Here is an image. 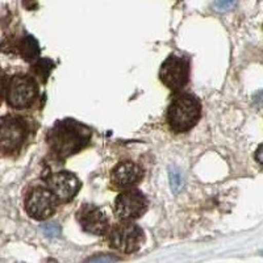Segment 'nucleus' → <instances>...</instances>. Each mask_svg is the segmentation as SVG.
Returning <instances> with one entry per match:
<instances>
[{"label": "nucleus", "instance_id": "18", "mask_svg": "<svg viewBox=\"0 0 263 263\" xmlns=\"http://www.w3.org/2000/svg\"><path fill=\"white\" fill-rule=\"evenodd\" d=\"M4 91V72L0 70V98L3 95Z\"/></svg>", "mask_w": 263, "mask_h": 263}, {"label": "nucleus", "instance_id": "5", "mask_svg": "<svg viewBox=\"0 0 263 263\" xmlns=\"http://www.w3.org/2000/svg\"><path fill=\"white\" fill-rule=\"evenodd\" d=\"M190 67L187 61L177 55H170L161 66L159 78L170 90H180L189 82Z\"/></svg>", "mask_w": 263, "mask_h": 263}, {"label": "nucleus", "instance_id": "14", "mask_svg": "<svg viewBox=\"0 0 263 263\" xmlns=\"http://www.w3.org/2000/svg\"><path fill=\"white\" fill-rule=\"evenodd\" d=\"M170 183H171V189H173L175 192H178L180 189H182V185H183L182 175H180L177 170H173L170 173Z\"/></svg>", "mask_w": 263, "mask_h": 263}, {"label": "nucleus", "instance_id": "11", "mask_svg": "<svg viewBox=\"0 0 263 263\" xmlns=\"http://www.w3.org/2000/svg\"><path fill=\"white\" fill-rule=\"evenodd\" d=\"M142 178V168L135 162H121L112 170V183L120 189H126L136 184Z\"/></svg>", "mask_w": 263, "mask_h": 263}, {"label": "nucleus", "instance_id": "13", "mask_svg": "<svg viewBox=\"0 0 263 263\" xmlns=\"http://www.w3.org/2000/svg\"><path fill=\"white\" fill-rule=\"evenodd\" d=\"M237 0H215L213 7L218 12H227L229 9L234 8Z\"/></svg>", "mask_w": 263, "mask_h": 263}, {"label": "nucleus", "instance_id": "17", "mask_svg": "<svg viewBox=\"0 0 263 263\" xmlns=\"http://www.w3.org/2000/svg\"><path fill=\"white\" fill-rule=\"evenodd\" d=\"M255 159H257L259 163L263 164V144L259 145V147L257 149V153H255Z\"/></svg>", "mask_w": 263, "mask_h": 263}, {"label": "nucleus", "instance_id": "9", "mask_svg": "<svg viewBox=\"0 0 263 263\" xmlns=\"http://www.w3.org/2000/svg\"><path fill=\"white\" fill-rule=\"evenodd\" d=\"M48 184L55 199L60 201L71 200L81 187L78 178L69 171H61V173L53 174L49 178Z\"/></svg>", "mask_w": 263, "mask_h": 263}, {"label": "nucleus", "instance_id": "4", "mask_svg": "<svg viewBox=\"0 0 263 263\" xmlns=\"http://www.w3.org/2000/svg\"><path fill=\"white\" fill-rule=\"evenodd\" d=\"M142 242V230L132 222H121L109 233V243L112 248L123 253H133L138 250Z\"/></svg>", "mask_w": 263, "mask_h": 263}, {"label": "nucleus", "instance_id": "10", "mask_svg": "<svg viewBox=\"0 0 263 263\" xmlns=\"http://www.w3.org/2000/svg\"><path fill=\"white\" fill-rule=\"evenodd\" d=\"M77 218L87 233L100 236L108 230L107 216L92 204H84L77 213Z\"/></svg>", "mask_w": 263, "mask_h": 263}, {"label": "nucleus", "instance_id": "16", "mask_svg": "<svg viewBox=\"0 0 263 263\" xmlns=\"http://www.w3.org/2000/svg\"><path fill=\"white\" fill-rule=\"evenodd\" d=\"M44 233H45L46 237H50V238H54V237H58L61 234V228L60 225L57 224H48L42 228Z\"/></svg>", "mask_w": 263, "mask_h": 263}, {"label": "nucleus", "instance_id": "12", "mask_svg": "<svg viewBox=\"0 0 263 263\" xmlns=\"http://www.w3.org/2000/svg\"><path fill=\"white\" fill-rule=\"evenodd\" d=\"M24 54L25 57L33 58L36 57L39 54V46H37V42L32 39V37H28L24 41Z\"/></svg>", "mask_w": 263, "mask_h": 263}, {"label": "nucleus", "instance_id": "8", "mask_svg": "<svg viewBox=\"0 0 263 263\" xmlns=\"http://www.w3.org/2000/svg\"><path fill=\"white\" fill-rule=\"evenodd\" d=\"M25 138V125L17 117L0 119V150L11 153L21 146Z\"/></svg>", "mask_w": 263, "mask_h": 263}, {"label": "nucleus", "instance_id": "6", "mask_svg": "<svg viewBox=\"0 0 263 263\" xmlns=\"http://www.w3.org/2000/svg\"><path fill=\"white\" fill-rule=\"evenodd\" d=\"M36 93V83L32 78L24 75H16L9 82L7 98L9 105H12L16 109H23L32 104Z\"/></svg>", "mask_w": 263, "mask_h": 263}, {"label": "nucleus", "instance_id": "15", "mask_svg": "<svg viewBox=\"0 0 263 263\" xmlns=\"http://www.w3.org/2000/svg\"><path fill=\"white\" fill-rule=\"evenodd\" d=\"M86 263H116V258L108 254H99L87 259Z\"/></svg>", "mask_w": 263, "mask_h": 263}, {"label": "nucleus", "instance_id": "3", "mask_svg": "<svg viewBox=\"0 0 263 263\" xmlns=\"http://www.w3.org/2000/svg\"><path fill=\"white\" fill-rule=\"evenodd\" d=\"M55 196L53 192L44 187L30 190L25 199V210L30 217L36 220H45L53 215L55 210Z\"/></svg>", "mask_w": 263, "mask_h": 263}, {"label": "nucleus", "instance_id": "1", "mask_svg": "<svg viewBox=\"0 0 263 263\" xmlns=\"http://www.w3.org/2000/svg\"><path fill=\"white\" fill-rule=\"evenodd\" d=\"M200 103L192 95H179L171 102L167 111L170 128L177 133L194 128L200 119Z\"/></svg>", "mask_w": 263, "mask_h": 263}, {"label": "nucleus", "instance_id": "2", "mask_svg": "<svg viewBox=\"0 0 263 263\" xmlns=\"http://www.w3.org/2000/svg\"><path fill=\"white\" fill-rule=\"evenodd\" d=\"M88 136L86 135V128L77 129V125L71 121H63L58 124L49 135V142L51 149L55 152L57 156L67 157L78 152L82 146H84Z\"/></svg>", "mask_w": 263, "mask_h": 263}, {"label": "nucleus", "instance_id": "7", "mask_svg": "<svg viewBox=\"0 0 263 263\" xmlns=\"http://www.w3.org/2000/svg\"><path fill=\"white\" fill-rule=\"evenodd\" d=\"M147 210V200L137 190H129L116 197L115 211L121 220H135Z\"/></svg>", "mask_w": 263, "mask_h": 263}]
</instances>
